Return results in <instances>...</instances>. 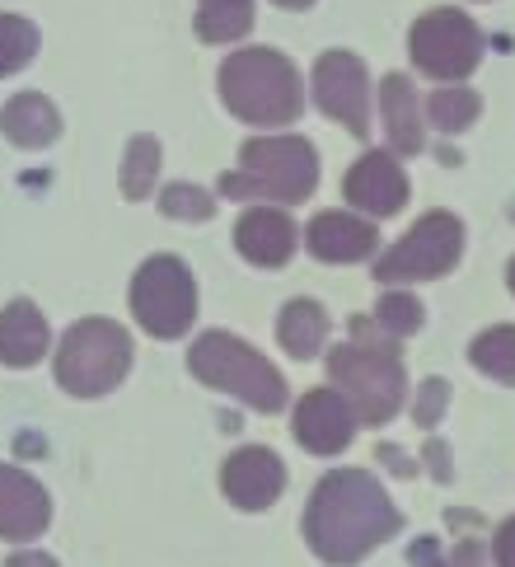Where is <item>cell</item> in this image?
<instances>
[{
    "label": "cell",
    "instance_id": "6da1fadb",
    "mask_svg": "<svg viewBox=\"0 0 515 567\" xmlns=\"http://www.w3.org/2000/svg\"><path fill=\"white\" fill-rule=\"evenodd\" d=\"M399 512L389 493L361 470H338L328 474L305 512V539L323 563L347 567L361 563L375 544L399 535Z\"/></svg>",
    "mask_w": 515,
    "mask_h": 567
},
{
    "label": "cell",
    "instance_id": "7a4b0ae2",
    "mask_svg": "<svg viewBox=\"0 0 515 567\" xmlns=\"http://www.w3.org/2000/svg\"><path fill=\"white\" fill-rule=\"evenodd\" d=\"M220 99L254 127H286L300 113V75L281 52L244 48L220 66Z\"/></svg>",
    "mask_w": 515,
    "mask_h": 567
},
{
    "label": "cell",
    "instance_id": "3957f363",
    "mask_svg": "<svg viewBox=\"0 0 515 567\" xmlns=\"http://www.w3.org/2000/svg\"><path fill=\"white\" fill-rule=\"evenodd\" d=\"M319 184V155L305 136H258L244 141L239 169L220 178L225 197L305 202Z\"/></svg>",
    "mask_w": 515,
    "mask_h": 567
},
{
    "label": "cell",
    "instance_id": "277c9868",
    "mask_svg": "<svg viewBox=\"0 0 515 567\" xmlns=\"http://www.w3.org/2000/svg\"><path fill=\"white\" fill-rule=\"evenodd\" d=\"M188 371L202 384H212V390H225V394L244 399L258 413H277L286 403V380L277 375V367L267 357H258L249 342H239L230 333L197 338L193 357H188Z\"/></svg>",
    "mask_w": 515,
    "mask_h": 567
},
{
    "label": "cell",
    "instance_id": "5b68a950",
    "mask_svg": "<svg viewBox=\"0 0 515 567\" xmlns=\"http://www.w3.org/2000/svg\"><path fill=\"white\" fill-rule=\"evenodd\" d=\"M328 375L342 390V399L357 409V422H370V427H380L389 422L399 409H403V361L394 352V342H347L328 357Z\"/></svg>",
    "mask_w": 515,
    "mask_h": 567
},
{
    "label": "cell",
    "instance_id": "8992f818",
    "mask_svg": "<svg viewBox=\"0 0 515 567\" xmlns=\"http://www.w3.org/2000/svg\"><path fill=\"white\" fill-rule=\"evenodd\" d=\"M132 367V338L113 319H80L75 329L61 338L56 352V380L66 394L99 399L122 384Z\"/></svg>",
    "mask_w": 515,
    "mask_h": 567
},
{
    "label": "cell",
    "instance_id": "52a82bcc",
    "mask_svg": "<svg viewBox=\"0 0 515 567\" xmlns=\"http://www.w3.org/2000/svg\"><path fill=\"white\" fill-rule=\"evenodd\" d=\"M132 315L141 319V329L155 338H183L197 319L193 272L183 268L174 254L151 258L132 281Z\"/></svg>",
    "mask_w": 515,
    "mask_h": 567
},
{
    "label": "cell",
    "instance_id": "ba28073f",
    "mask_svg": "<svg viewBox=\"0 0 515 567\" xmlns=\"http://www.w3.org/2000/svg\"><path fill=\"white\" fill-rule=\"evenodd\" d=\"M460 249H464V226L460 216L450 212H431L412 226L394 249H389L380 262H375V277L380 281H431V277H445L450 268L460 262Z\"/></svg>",
    "mask_w": 515,
    "mask_h": 567
},
{
    "label": "cell",
    "instance_id": "9c48e42d",
    "mask_svg": "<svg viewBox=\"0 0 515 567\" xmlns=\"http://www.w3.org/2000/svg\"><path fill=\"white\" fill-rule=\"evenodd\" d=\"M408 52L422 75L436 80H460L478 66L483 56V33L473 29V19L460 10H431L422 14L408 33Z\"/></svg>",
    "mask_w": 515,
    "mask_h": 567
},
{
    "label": "cell",
    "instance_id": "30bf717a",
    "mask_svg": "<svg viewBox=\"0 0 515 567\" xmlns=\"http://www.w3.org/2000/svg\"><path fill=\"white\" fill-rule=\"evenodd\" d=\"M315 99H319V109L333 117V123H342L352 136L370 132V80L352 52H323L319 56Z\"/></svg>",
    "mask_w": 515,
    "mask_h": 567
},
{
    "label": "cell",
    "instance_id": "8fae6325",
    "mask_svg": "<svg viewBox=\"0 0 515 567\" xmlns=\"http://www.w3.org/2000/svg\"><path fill=\"white\" fill-rule=\"evenodd\" d=\"M296 441L315 455H338L347 441L357 436V409L338 390H309L291 422Z\"/></svg>",
    "mask_w": 515,
    "mask_h": 567
},
{
    "label": "cell",
    "instance_id": "7c38bea8",
    "mask_svg": "<svg viewBox=\"0 0 515 567\" xmlns=\"http://www.w3.org/2000/svg\"><path fill=\"white\" fill-rule=\"evenodd\" d=\"M220 488L235 506L244 512H262V506H272L286 488V470L272 451H262V445H249V451H239L225 460L220 470Z\"/></svg>",
    "mask_w": 515,
    "mask_h": 567
},
{
    "label": "cell",
    "instance_id": "4fadbf2b",
    "mask_svg": "<svg viewBox=\"0 0 515 567\" xmlns=\"http://www.w3.org/2000/svg\"><path fill=\"white\" fill-rule=\"evenodd\" d=\"M347 202L361 207L365 216H394L408 202V174L399 169L394 155H361L352 174H347Z\"/></svg>",
    "mask_w": 515,
    "mask_h": 567
},
{
    "label": "cell",
    "instance_id": "5bb4252c",
    "mask_svg": "<svg viewBox=\"0 0 515 567\" xmlns=\"http://www.w3.org/2000/svg\"><path fill=\"white\" fill-rule=\"evenodd\" d=\"M52 516L48 493L24 474V470H10L0 464V539H14L24 544L33 535H43V525Z\"/></svg>",
    "mask_w": 515,
    "mask_h": 567
},
{
    "label": "cell",
    "instance_id": "9a60e30c",
    "mask_svg": "<svg viewBox=\"0 0 515 567\" xmlns=\"http://www.w3.org/2000/svg\"><path fill=\"white\" fill-rule=\"evenodd\" d=\"M296 220L286 216V212H272V207H254V212H244L239 216V226H235V245L239 254L258 262V268H281L286 258L296 254Z\"/></svg>",
    "mask_w": 515,
    "mask_h": 567
},
{
    "label": "cell",
    "instance_id": "2e32d148",
    "mask_svg": "<svg viewBox=\"0 0 515 567\" xmlns=\"http://www.w3.org/2000/svg\"><path fill=\"white\" fill-rule=\"evenodd\" d=\"M309 249L323 262H357L375 254V226L347 212H319L309 220Z\"/></svg>",
    "mask_w": 515,
    "mask_h": 567
},
{
    "label": "cell",
    "instance_id": "e0dca14e",
    "mask_svg": "<svg viewBox=\"0 0 515 567\" xmlns=\"http://www.w3.org/2000/svg\"><path fill=\"white\" fill-rule=\"evenodd\" d=\"M48 352V319L33 310V300H10L0 310V361L6 367H33Z\"/></svg>",
    "mask_w": 515,
    "mask_h": 567
},
{
    "label": "cell",
    "instance_id": "ac0fdd59",
    "mask_svg": "<svg viewBox=\"0 0 515 567\" xmlns=\"http://www.w3.org/2000/svg\"><path fill=\"white\" fill-rule=\"evenodd\" d=\"M380 113H384V132L394 141L399 155H418L422 151V109H418V90L408 85V75H384L380 85Z\"/></svg>",
    "mask_w": 515,
    "mask_h": 567
},
{
    "label": "cell",
    "instance_id": "d6986e66",
    "mask_svg": "<svg viewBox=\"0 0 515 567\" xmlns=\"http://www.w3.org/2000/svg\"><path fill=\"white\" fill-rule=\"evenodd\" d=\"M0 132H6L14 146H48V141H56V132H61V117H56V109L48 104L43 94H14L10 104H6V113H0Z\"/></svg>",
    "mask_w": 515,
    "mask_h": 567
},
{
    "label": "cell",
    "instance_id": "ffe728a7",
    "mask_svg": "<svg viewBox=\"0 0 515 567\" xmlns=\"http://www.w3.org/2000/svg\"><path fill=\"white\" fill-rule=\"evenodd\" d=\"M277 338H281L286 357L309 361V357H315V352L323 348V338H328V315L315 306V300H291V306L281 310Z\"/></svg>",
    "mask_w": 515,
    "mask_h": 567
},
{
    "label": "cell",
    "instance_id": "44dd1931",
    "mask_svg": "<svg viewBox=\"0 0 515 567\" xmlns=\"http://www.w3.org/2000/svg\"><path fill=\"white\" fill-rule=\"evenodd\" d=\"M254 29V0H202L197 33L202 43H235Z\"/></svg>",
    "mask_w": 515,
    "mask_h": 567
},
{
    "label": "cell",
    "instance_id": "7402d4cb",
    "mask_svg": "<svg viewBox=\"0 0 515 567\" xmlns=\"http://www.w3.org/2000/svg\"><path fill=\"white\" fill-rule=\"evenodd\" d=\"M473 367H478L483 375L502 380V384H515V323H497V329H487L473 338Z\"/></svg>",
    "mask_w": 515,
    "mask_h": 567
},
{
    "label": "cell",
    "instance_id": "603a6c76",
    "mask_svg": "<svg viewBox=\"0 0 515 567\" xmlns=\"http://www.w3.org/2000/svg\"><path fill=\"white\" fill-rule=\"evenodd\" d=\"M478 113H483V99L468 85H445V90L431 94V104H426V117L441 132H464V127L478 123Z\"/></svg>",
    "mask_w": 515,
    "mask_h": 567
},
{
    "label": "cell",
    "instance_id": "cb8c5ba5",
    "mask_svg": "<svg viewBox=\"0 0 515 567\" xmlns=\"http://www.w3.org/2000/svg\"><path fill=\"white\" fill-rule=\"evenodd\" d=\"M155 174H159V141L155 136H132L127 159H122V193H127L132 202L151 197Z\"/></svg>",
    "mask_w": 515,
    "mask_h": 567
},
{
    "label": "cell",
    "instance_id": "d4e9b609",
    "mask_svg": "<svg viewBox=\"0 0 515 567\" xmlns=\"http://www.w3.org/2000/svg\"><path fill=\"white\" fill-rule=\"evenodd\" d=\"M38 52V29L19 14H0V75L29 66Z\"/></svg>",
    "mask_w": 515,
    "mask_h": 567
},
{
    "label": "cell",
    "instance_id": "484cf974",
    "mask_svg": "<svg viewBox=\"0 0 515 567\" xmlns=\"http://www.w3.org/2000/svg\"><path fill=\"white\" fill-rule=\"evenodd\" d=\"M159 207H164V216H174V220H212L216 197L193 188V184H169L164 197H159Z\"/></svg>",
    "mask_w": 515,
    "mask_h": 567
},
{
    "label": "cell",
    "instance_id": "4316f807",
    "mask_svg": "<svg viewBox=\"0 0 515 567\" xmlns=\"http://www.w3.org/2000/svg\"><path fill=\"white\" fill-rule=\"evenodd\" d=\"M418 323H422V306H418V296H408V291H394V296H384L380 300V329L389 338H408V333H418Z\"/></svg>",
    "mask_w": 515,
    "mask_h": 567
},
{
    "label": "cell",
    "instance_id": "83f0119b",
    "mask_svg": "<svg viewBox=\"0 0 515 567\" xmlns=\"http://www.w3.org/2000/svg\"><path fill=\"white\" fill-rule=\"evenodd\" d=\"M445 380H426L422 384V394H418V403H412V417H418V427H436V417H441V409H445Z\"/></svg>",
    "mask_w": 515,
    "mask_h": 567
},
{
    "label": "cell",
    "instance_id": "f1b7e54d",
    "mask_svg": "<svg viewBox=\"0 0 515 567\" xmlns=\"http://www.w3.org/2000/svg\"><path fill=\"white\" fill-rule=\"evenodd\" d=\"M497 567H515V516L497 530Z\"/></svg>",
    "mask_w": 515,
    "mask_h": 567
},
{
    "label": "cell",
    "instance_id": "f546056e",
    "mask_svg": "<svg viewBox=\"0 0 515 567\" xmlns=\"http://www.w3.org/2000/svg\"><path fill=\"white\" fill-rule=\"evenodd\" d=\"M445 567H483V544H460L455 558H450Z\"/></svg>",
    "mask_w": 515,
    "mask_h": 567
},
{
    "label": "cell",
    "instance_id": "4dcf8cb0",
    "mask_svg": "<svg viewBox=\"0 0 515 567\" xmlns=\"http://www.w3.org/2000/svg\"><path fill=\"white\" fill-rule=\"evenodd\" d=\"M6 567H56V558H48V554H14Z\"/></svg>",
    "mask_w": 515,
    "mask_h": 567
},
{
    "label": "cell",
    "instance_id": "1f68e13d",
    "mask_svg": "<svg viewBox=\"0 0 515 567\" xmlns=\"http://www.w3.org/2000/svg\"><path fill=\"white\" fill-rule=\"evenodd\" d=\"M426 455H431V470L445 478V474H450V470H445V445H441V441H431V445H426Z\"/></svg>",
    "mask_w": 515,
    "mask_h": 567
},
{
    "label": "cell",
    "instance_id": "d6a6232c",
    "mask_svg": "<svg viewBox=\"0 0 515 567\" xmlns=\"http://www.w3.org/2000/svg\"><path fill=\"white\" fill-rule=\"evenodd\" d=\"M281 10H305V6H315V0H277Z\"/></svg>",
    "mask_w": 515,
    "mask_h": 567
},
{
    "label": "cell",
    "instance_id": "836d02e7",
    "mask_svg": "<svg viewBox=\"0 0 515 567\" xmlns=\"http://www.w3.org/2000/svg\"><path fill=\"white\" fill-rule=\"evenodd\" d=\"M506 281H511V291H515V258H511V272H506Z\"/></svg>",
    "mask_w": 515,
    "mask_h": 567
}]
</instances>
